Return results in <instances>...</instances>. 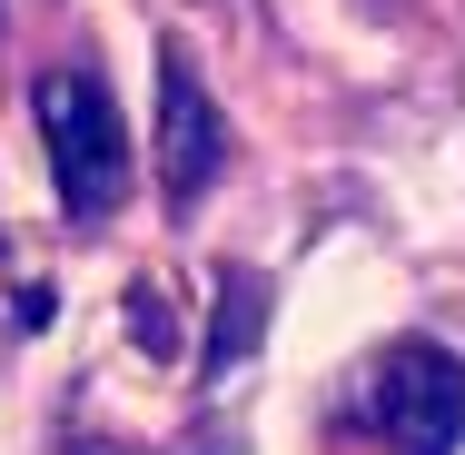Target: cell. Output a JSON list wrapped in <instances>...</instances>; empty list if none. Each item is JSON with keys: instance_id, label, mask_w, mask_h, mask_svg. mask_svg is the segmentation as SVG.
Here are the masks:
<instances>
[{"instance_id": "cell-1", "label": "cell", "mask_w": 465, "mask_h": 455, "mask_svg": "<svg viewBox=\"0 0 465 455\" xmlns=\"http://www.w3.org/2000/svg\"><path fill=\"white\" fill-rule=\"evenodd\" d=\"M40 139H50V179L70 218H109L129 198V129H119V99L99 70H40Z\"/></svg>"}, {"instance_id": "cell-2", "label": "cell", "mask_w": 465, "mask_h": 455, "mask_svg": "<svg viewBox=\"0 0 465 455\" xmlns=\"http://www.w3.org/2000/svg\"><path fill=\"white\" fill-rule=\"evenodd\" d=\"M357 416L396 455H456V436H465V357L436 347V337H396L367 366V386H357Z\"/></svg>"}, {"instance_id": "cell-3", "label": "cell", "mask_w": 465, "mask_h": 455, "mask_svg": "<svg viewBox=\"0 0 465 455\" xmlns=\"http://www.w3.org/2000/svg\"><path fill=\"white\" fill-rule=\"evenodd\" d=\"M218 169H228V119H218V99L198 80V60L159 50V188H169V208L208 198Z\"/></svg>"}, {"instance_id": "cell-4", "label": "cell", "mask_w": 465, "mask_h": 455, "mask_svg": "<svg viewBox=\"0 0 465 455\" xmlns=\"http://www.w3.org/2000/svg\"><path fill=\"white\" fill-rule=\"evenodd\" d=\"M258 337H268V277H248V268H228L218 277V337H208V376H228L238 357H258Z\"/></svg>"}, {"instance_id": "cell-5", "label": "cell", "mask_w": 465, "mask_h": 455, "mask_svg": "<svg viewBox=\"0 0 465 455\" xmlns=\"http://www.w3.org/2000/svg\"><path fill=\"white\" fill-rule=\"evenodd\" d=\"M159 307H169L159 287H139V297H129V327H139V347H149V357H169V317H159Z\"/></svg>"}]
</instances>
